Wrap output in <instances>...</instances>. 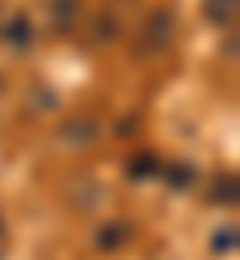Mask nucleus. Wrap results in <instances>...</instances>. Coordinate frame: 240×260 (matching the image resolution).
<instances>
[{"label": "nucleus", "instance_id": "1", "mask_svg": "<svg viewBox=\"0 0 240 260\" xmlns=\"http://www.w3.org/2000/svg\"><path fill=\"white\" fill-rule=\"evenodd\" d=\"M172 32H176V12H172L168 4L164 8H152L148 20L140 24V32H136V52H160L172 40Z\"/></svg>", "mask_w": 240, "mask_h": 260}, {"label": "nucleus", "instance_id": "2", "mask_svg": "<svg viewBox=\"0 0 240 260\" xmlns=\"http://www.w3.org/2000/svg\"><path fill=\"white\" fill-rule=\"evenodd\" d=\"M96 136H100V120L92 112H72L56 128V140L68 144V148H88V144H96Z\"/></svg>", "mask_w": 240, "mask_h": 260}, {"label": "nucleus", "instance_id": "3", "mask_svg": "<svg viewBox=\"0 0 240 260\" xmlns=\"http://www.w3.org/2000/svg\"><path fill=\"white\" fill-rule=\"evenodd\" d=\"M0 40L12 48V52H28L36 44V24L28 12H12L8 20H0Z\"/></svg>", "mask_w": 240, "mask_h": 260}, {"label": "nucleus", "instance_id": "4", "mask_svg": "<svg viewBox=\"0 0 240 260\" xmlns=\"http://www.w3.org/2000/svg\"><path fill=\"white\" fill-rule=\"evenodd\" d=\"M132 240V224L128 220H104L96 228V236H92V244H96V252H116V248H124Z\"/></svg>", "mask_w": 240, "mask_h": 260}, {"label": "nucleus", "instance_id": "5", "mask_svg": "<svg viewBox=\"0 0 240 260\" xmlns=\"http://www.w3.org/2000/svg\"><path fill=\"white\" fill-rule=\"evenodd\" d=\"M76 12H80V0H52L48 4V16H52V32L68 36L76 24Z\"/></svg>", "mask_w": 240, "mask_h": 260}, {"label": "nucleus", "instance_id": "6", "mask_svg": "<svg viewBox=\"0 0 240 260\" xmlns=\"http://www.w3.org/2000/svg\"><path fill=\"white\" fill-rule=\"evenodd\" d=\"M236 4L240 0H204V20L216 28H232L236 24Z\"/></svg>", "mask_w": 240, "mask_h": 260}, {"label": "nucleus", "instance_id": "7", "mask_svg": "<svg viewBox=\"0 0 240 260\" xmlns=\"http://www.w3.org/2000/svg\"><path fill=\"white\" fill-rule=\"evenodd\" d=\"M160 176H164V184H168V188H192V184H196V164L172 160V164L160 168Z\"/></svg>", "mask_w": 240, "mask_h": 260}, {"label": "nucleus", "instance_id": "8", "mask_svg": "<svg viewBox=\"0 0 240 260\" xmlns=\"http://www.w3.org/2000/svg\"><path fill=\"white\" fill-rule=\"evenodd\" d=\"M208 200L212 204H236V172H216L212 176V188H208Z\"/></svg>", "mask_w": 240, "mask_h": 260}, {"label": "nucleus", "instance_id": "9", "mask_svg": "<svg viewBox=\"0 0 240 260\" xmlns=\"http://www.w3.org/2000/svg\"><path fill=\"white\" fill-rule=\"evenodd\" d=\"M160 168H164V160L156 152H136L124 172H128V180H148V176H160Z\"/></svg>", "mask_w": 240, "mask_h": 260}, {"label": "nucleus", "instance_id": "10", "mask_svg": "<svg viewBox=\"0 0 240 260\" xmlns=\"http://www.w3.org/2000/svg\"><path fill=\"white\" fill-rule=\"evenodd\" d=\"M92 44H112L116 36H120V20L112 16V12H96V20H92Z\"/></svg>", "mask_w": 240, "mask_h": 260}, {"label": "nucleus", "instance_id": "11", "mask_svg": "<svg viewBox=\"0 0 240 260\" xmlns=\"http://www.w3.org/2000/svg\"><path fill=\"white\" fill-rule=\"evenodd\" d=\"M212 252H216V256L236 252V224H224L220 232H212Z\"/></svg>", "mask_w": 240, "mask_h": 260}, {"label": "nucleus", "instance_id": "12", "mask_svg": "<svg viewBox=\"0 0 240 260\" xmlns=\"http://www.w3.org/2000/svg\"><path fill=\"white\" fill-rule=\"evenodd\" d=\"M0 240H4V212H0Z\"/></svg>", "mask_w": 240, "mask_h": 260}]
</instances>
